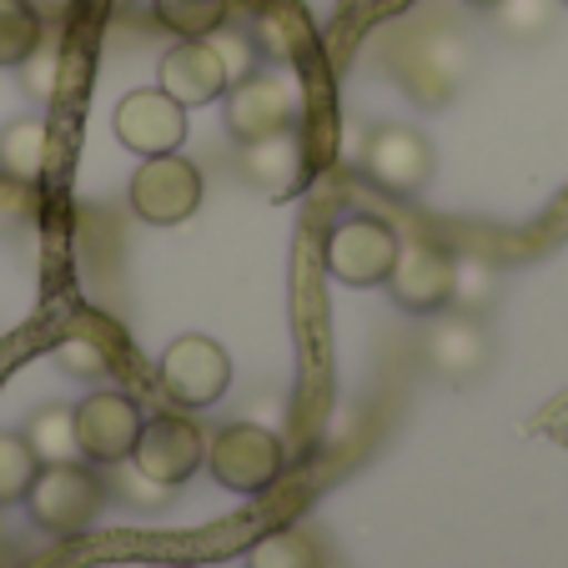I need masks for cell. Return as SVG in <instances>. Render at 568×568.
Segmentation results:
<instances>
[{
	"label": "cell",
	"mask_w": 568,
	"mask_h": 568,
	"mask_svg": "<svg viewBox=\"0 0 568 568\" xmlns=\"http://www.w3.org/2000/svg\"><path fill=\"white\" fill-rule=\"evenodd\" d=\"M101 508H106V488H101V478L87 468V458L41 463L31 494H26L31 524L51 538H81L87 528H97Z\"/></svg>",
	"instance_id": "obj_1"
},
{
	"label": "cell",
	"mask_w": 568,
	"mask_h": 568,
	"mask_svg": "<svg viewBox=\"0 0 568 568\" xmlns=\"http://www.w3.org/2000/svg\"><path fill=\"white\" fill-rule=\"evenodd\" d=\"M206 468L222 488L242 498H257V494H272L287 468V453H282V438L262 423H226V428L212 433L206 443Z\"/></svg>",
	"instance_id": "obj_2"
},
{
	"label": "cell",
	"mask_w": 568,
	"mask_h": 568,
	"mask_svg": "<svg viewBox=\"0 0 568 568\" xmlns=\"http://www.w3.org/2000/svg\"><path fill=\"white\" fill-rule=\"evenodd\" d=\"M156 383L176 408H212L232 387V357L216 337L186 333L176 343H166V353L156 363Z\"/></svg>",
	"instance_id": "obj_3"
},
{
	"label": "cell",
	"mask_w": 568,
	"mask_h": 568,
	"mask_svg": "<svg viewBox=\"0 0 568 568\" xmlns=\"http://www.w3.org/2000/svg\"><path fill=\"white\" fill-rule=\"evenodd\" d=\"M131 463H136V473L146 483H156V488H182L206 463V433L196 428L186 413H156V418L141 423Z\"/></svg>",
	"instance_id": "obj_4"
},
{
	"label": "cell",
	"mask_w": 568,
	"mask_h": 568,
	"mask_svg": "<svg viewBox=\"0 0 568 568\" xmlns=\"http://www.w3.org/2000/svg\"><path fill=\"white\" fill-rule=\"evenodd\" d=\"M397 232L383 216L353 212L327 232V272H333L343 287H383L387 272L397 262Z\"/></svg>",
	"instance_id": "obj_5"
},
{
	"label": "cell",
	"mask_w": 568,
	"mask_h": 568,
	"mask_svg": "<svg viewBox=\"0 0 568 568\" xmlns=\"http://www.w3.org/2000/svg\"><path fill=\"white\" fill-rule=\"evenodd\" d=\"M202 206V172L186 156H141L131 176V212L151 226H182Z\"/></svg>",
	"instance_id": "obj_6"
},
{
	"label": "cell",
	"mask_w": 568,
	"mask_h": 568,
	"mask_svg": "<svg viewBox=\"0 0 568 568\" xmlns=\"http://www.w3.org/2000/svg\"><path fill=\"white\" fill-rule=\"evenodd\" d=\"M71 423H75V448H81L87 463H126L146 418H141V403L131 393L101 387V393H87L75 403Z\"/></svg>",
	"instance_id": "obj_7"
},
{
	"label": "cell",
	"mask_w": 568,
	"mask_h": 568,
	"mask_svg": "<svg viewBox=\"0 0 568 568\" xmlns=\"http://www.w3.org/2000/svg\"><path fill=\"white\" fill-rule=\"evenodd\" d=\"M363 172L373 176L383 192L418 196L433 182V141L418 126H373L363 141Z\"/></svg>",
	"instance_id": "obj_8"
},
{
	"label": "cell",
	"mask_w": 568,
	"mask_h": 568,
	"mask_svg": "<svg viewBox=\"0 0 568 568\" xmlns=\"http://www.w3.org/2000/svg\"><path fill=\"white\" fill-rule=\"evenodd\" d=\"M222 116H226V131H232L242 146L262 141V136H277V131H292V121H297V91H292L287 75L252 71L226 87Z\"/></svg>",
	"instance_id": "obj_9"
},
{
	"label": "cell",
	"mask_w": 568,
	"mask_h": 568,
	"mask_svg": "<svg viewBox=\"0 0 568 568\" xmlns=\"http://www.w3.org/2000/svg\"><path fill=\"white\" fill-rule=\"evenodd\" d=\"M111 131H116V141L126 151H136V156H166V151H182V141H186V106L172 101L161 87L126 91V97L116 101Z\"/></svg>",
	"instance_id": "obj_10"
},
{
	"label": "cell",
	"mask_w": 568,
	"mask_h": 568,
	"mask_svg": "<svg viewBox=\"0 0 568 568\" xmlns=\"http://www.w3.org/2000/svg\"><path fill=\"white\" fill-rule=\"evenodd\" d=\"M453 282H458V257H448L433 242H408V247H397V262L383 287L393 292V302L403 312L433 317L453 302Z\"/></svg>",
	"instance_id": "obj_11"
},
{
	"label": "cell",
	"mask_w": 568,
	"mask_h": 568,
	"mask_svg": "<svg viewBox=\"0 0 568 568\" xmlns=\"http://www.w3.org/2000/svg\"><path fill=\"white\" fill-rule=\"evenodd\" d=\"M156 87L192 111V106H206V101H222L226 87H232V75H226L212 41H182L161 55Z\"/></svg>",
	"instance_id": "obj_12"
},
{
	"label": "cell",
	"mask_w": 568,
	"mask_h": 568,
	"mask_svg": "<svg viewBox=\"0 0 568 568\" xmlns=\"http://www.w3.org/2000/svg\"><path fill=\"white\" fill-rule=\"evenodd\" d=\"M242 176L267 196H287V192H297L302 176H307V151H302V141L292 136V131L247 141V146H242Z\"/></svg>",
	"instance_id": "obj_13"
},
{
	"label": "cell",
	"mask_w": 568,
	"mask_h": 568,
	"mask_svg": "<svg viewBox=\"0 0 568 568\" xmlns=\"http://www.w3.org/2000/svg\"><path fill=\"white\" fill-rule=\"evenodd\" d=\"M51 166V126L45 116H16L0 126V172L21 186H36Z\"/></svg>",
	"instance_id": "obj_14"
},
{
	"label": "cell",
	"mask_w": 568,
	"mask_h": 568,
	"mask_svg": "<svg viewBox=\"0 0 568 568\" xmlns=\"http://www.w3.org/2000/svg\"><path fill=\"white\" fill-rule=\"evenodd\" d=\"M428 357H433V367H438L443 377L463 383V377H473L483 363H488V337H483V327L473 317H448V322L433 327Z\"/></svg>",
	"instance_id": "obj_15"
},
{
	"label": "cell",
	"mask_w": 568,
	"mask_h": 568,
	"mask_svg": "<svg viewBox=\"0 0 568 568\" xmlns=\"http://www.w3.org/2000/svg\"><path fill=\"white\" fill-rule=\"evenodd\" d=\"M151 11H156V21L172 36H182V41H206L212 31L226 26L232 0H151Z\"/></svg>",
	"instance_id": "obj_16"
},
{
	"label": "cell",
	"mask_w": 568,
	"mask_h": 568,
	"mask_svg": "<svg viewBox=\"0 0 568 568\" xmlns=\"http://www.w3.org/2000/svg\"><path fill=\"white\" fill-rule=\"evenodd\" d=\"M247 568H322V554L302 528H272L247 548Z\"/></svg>",
	"instance_id": "obj_17"
},
{
	"label": "cell",
	"mask_w": 568,
	"mask_h": 568,
	"mask_svg": "<svg viewBox=\"0 0 568 568\" xmlns=\"http://www.w3.org/2000/svg\"><path fill=\"white\" fill-rule=\"evenodd\" d=\"M26 443H31V453L41 463H75L81 458L71 408H41L31 423H26Z\"/></svg>",
	"instance_id": "obj_18"
},
{
	"label": "cell",
	"mask_w": 568,
	"mask_h": 568,
	"mask_svg": "<svg viewBox=\"0 0 568 568\" xmlns=\"http://www.w3.org/2000/svg\"><path fill=\"white\" fill-rule=\"evenodd\" d=\"M36 473H41V458L31 453L26 433H0V508L26 504Z\"/></svg>",
	"instance_id": "obj_19"
},
{
	"label": "cell",
	"mask_w": 568,
	"mask_h": 568,
	"mask_svg": "<svg viewBox=\"0 0 568 568\" xmlns=\"http://www.w3.org/2000/svg\"><path fill=\"white\" fill-rule=\"evenodd\" d=\"M41 16L26 0H0V65H21L41 45Z\"/></svg>",
	"instance_id": "obj_20"
},
{
	"label": "cell",
	"mask_w": 568,
	"mask_h": 568,
	"mask_svg": "<svg viewBox=\"0 0 568 568\" xmlns=\"http://www.w3.org/2000/svg\"><path fill=\"white\" fill-rule=\"evenodd\" d=\"M51 357L65 377H75V383H101V377L111 373V353L87 333H65Z\"/></svg>",
	"instance_id": "obj_21"
},
{
	"label": "cell",
	"mask_w": 568,
	"mask_h": 568,
	"mask_svg": "<svg viewBox=\"0 0 568 568\" xmlns=\"http://www.w3.org/2000/svg\"><path fill=\"white\" fill-rule=\"evenodd\" d=\"M61 45L55 41H45L41 36V45H36L31 55H26L21 65H16V71H21V87H26V97L31 101H55V91H61Z\"/></svg>",
	"instance_id": "obj_22"
},
{
	"label": "cell",
	"mask_w": 568,
	"mask_h": 568,
	"mask_svg": "<svg viewBox=\"0 0 568 568\" xmlns=\"http://www.w3.org/2000/svg\"><path fill=\"white\" fill-rule=\"evenodd\" d=\"M498 21H504L508 36H544L548 21H554V0H504L498 6Z\"/></svg>",
	"instance_id": "obj_23"
},
{
	"label": "cell",
	"mask_w": 568,
	"mask_h": 568,
	"mask_svg": "<svg viewBox=\"0 0 568 568\" xmlns=\"http://www.w3.org/2000/svg\"><path fill=\"white\" fill-rule=\"evenodd\" d=\"M206 41L216 45V55H222L226 75L232 81H242V75H252V61H257V45L247 41V36H232V31H212Z\"/></svg>",
	"instance_id": "obj_24"
},
{
	"label": "cell",
	"mask_w": 568,
	"mask_h": 568,
	"mask_svg": "<svg viewBox=\"0 0 568 568\" xmlns=\"http://www.w3.org/2000/svg\"><path fill=\"white\" fill-rule=\"evenodd\" d=\"M534 433H544V438H554L558 448H568V393H558L554 403L538 413V418H534Z\"/></svg>",
	"instance_id": "obj_25"
},
{
	"label": "cell",
	"mask_w": 568,
	"mask_h": 568,
	"mask_svg": "<svg viewBox=\"0 0 568 568\" xmlns=\"http://www.w3.org/2000/svg\"><path fill=\"white\" fill-rule=\"evenodd\" d=\"M36 16H41V26H61V21H71V11H75V0H26Z\"/></svg>",
	"instance_id": "obj_26"
},
{
	"label": "cell",
	"mask_w": 568,
	"mask_h": 568,
	"mask_svg": "<svg viewBox=\"0 0 568 568\" xmlns=\"http://www.w3.org/2000/svg\"><path fill=\"white\" fill-rule=\"evenodd\" d=\"M468 6H478V11H498L504 0H468Z\"/></svg>",
	"instance_id": "obj_27"
}]
</instances>
